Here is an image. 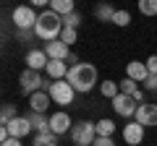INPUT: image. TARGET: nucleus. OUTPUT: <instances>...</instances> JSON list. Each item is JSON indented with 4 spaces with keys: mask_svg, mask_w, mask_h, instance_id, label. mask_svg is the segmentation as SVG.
<instances>
[{
    "mask_svg": "<svg viewBox=\"0 0 157 146\" xmlns=\"http://www.w3.org/2000/svg\"><path fill=\"white\" fill-rule=\"evenodd\" d=\"M66 81L78 91V94H86V91H92L94 84H97V68L92 65V63H78V65H73L71 71H68Z\"/></svg>",
    "mask_w": 157,
    "mask_h": 146,
    "instance_id": "obj_1",
    "label": "nucleus"
},
{
    "mask_svg": "<svg viewBox=\"0 0 157 146\" xmlns=\"http://www.w3.org/2000/svg\"><path fill=\"white\" fill-rule=\"evenodd\" d=\"M60 31H63V18L58 16V13L52 11H42L37 18V26H34V37H39V39L45 42H55L60 39Z\"/></svg>",
    "mask_w": 157,
    "mask_h": 146,
    "instance_id": "obj_2",
    "label": "nucleus"
},
{
    "mask_svg": "<svg viewBox=\"0 0 157 146\" xmlns=\"http://www.w3.org/2000/svg\"><path fill=\"white\" fill-rule=\"evenodd\" d=\"M18 84H21V91H24V94L32 97V94H37V91H47L52 81H45L39 71L26 68V71H21V76H18Z\"/></svg>",
    "mask_w": 157,
    "mask_h": 146,
    "instance_id": "obj_3",
    "label": "nucleus"
},
{
    "mask_svg": "<svg viewBox=\"0 0 157 146\" xmlns=\"http://www.w3.org/2000/svg\"><path fill=\"white\" fill-rule=\"evenodd\" d=\"M68 136H71V141L76 146H92L97 141V125L89 123V120H78V123H73Z\"/></svg>",
    "mask_w": 157,
    "mask_h": 146,
    "instance_id": "obj_4",
    "label": "nucleus"
},
{
    "mask_svg": "<svg viewBox=\"0 0 157 146\" xmlns=\"http://www.w3.org/2000/svg\"><path fill=\"white\" fill-rule=\"evenodd\" d=\"M13 26L18 29V31H34V26H37V18L39 13H34L32 5H18L16 11H13Z\"/></svg>",
    "mask_w": 157,
    "mask_h": 146,
    "instance_id": "obj_5",
    "label": "nucleus"
},
{
    "mask_svg": "<svg viewBox=\"0 0 157 146\" xmlns=\"http://www.w3.org/2000/svg\"><path fill=\"white\" fill-rule=\"evenodd\" d=\"M47 94H50V99L55 102V104H71L73 97H76V89L63 78V81H52L50 89H47Z\"/></svg>",
    "mask_w": 157,
    "mask_h": 146,
    "instance_id": "obj_6",
    "label": "nucleus"
},
{
    "mask_svg": "<svg viewBox=\"0 0 157 146\" xmlns=\"http://www.w3.org/2000/svg\"><path fill=\"white\" fill-rule=\"evenodd\" d=\"M136 110H139V104H136L134 97L118 94L115 99H113V112L121 115V118H136Z\"/></svg>",
    "mask_w": 157,
    "mask_h": 146,
    "instance_id": "obj_7",
    "label": "nucleus"
},
{
    "mask_svg": "<svg viewBox=\"0 0 157 146\" xmlns=\"http://www.w3.org/2000/svg\"><path fill=\"white\" fill-rule=\"evenodd\" d=\"M136 123L144 125V128L157 125V104H149V102L139 104V110H136Z\"/></svg>",
    "mask_w": 157,
    "mask_h": 146,
    "instance_id": "obj_8",
    "label": "nucleus"
},
{
    "mask_svg": "<svg viewBox=\"0 0 157 146\" xmlns=\"http://www.w3.org/2000/svg\"><path fill=\"white\" fill-rule=\"evenodd\" d=\"M73 123H71V115L68 112H55L50 115V130L55 136H63V133H71Z\"/></svg>",
    "mask_w": 157,
    "mask_h": 146,
    "instance_id": "obj_9",
    "label": "nucleus"
},
{
    "mask_svg": "<svg viewBox=\"0 0 157 146\" xmlns=\"http://www.w3.org/2000/svg\"><path fill=\"white\" fill-rule=\"evenodd\" d=\"M6 128H8V133H11V138H18V141L34 130V128H32V123H29V118H21V115H18L16 120H11Z\"/></svg>",
    "mask_w": 157,
    "mask_h": 146,
    "instance_id": "obj_10",
    "label": "nucleus"
},
{
    "mask_svg": "<svg viewBox=\"0 0 157 146\" xmlns=\"http://www.w3.org/2000/svg\"><path fill=\"white\" fill-rule=\"evenodd\" d=\"M45 52H47L50 60H68V57H71V47H68L66 42H60V39L47 42V45H45Z\"/></svg>",
    "mask_w": 157,
    "mask_h": 146,
    "instance_id": "obj_11",
    "label": "nucleus"
},
{
    "mask_svg": "<svg viewBox=\"0 0 157 146\" xmlns=\"http://www.w3.org/2000/svg\"><path fill=\"white\" fill-rule=\"evenodd\" d=\"M123 141L128 146H139L144 141V125H139L136 120L128 123V125H123Z\"/></svg>",
    "mask_w": 157,
    "mask_h": 146,
    "instance_id": "obj_12",
    "label": "nucleus"
},
{
    "mask_svg": "<svg viewBox=\"0 0 157 146\" xmlns=\"http://www.w3.org/2000/svg\"><path fill=\"white\" fill-rule=\"evenodd\" d=\"M126 78H134L136 84H144V81L149 78L147 63H141V60H131L128 65H126Z\"/></svg>",
    "mask_w": 157,
    "mask_h": 146,
    "instance_id": "obj_13",
    "label": "nucleus"
},
{
    "mask_svg": "<svg viewBox=\"0 0 157 146\" xmlns=\"http://www.w3.org/2000/svg\"><path fill=\"white\" fill-rule=\"evenodd\" d=\"M50 65V57H47L45 50H29L26 52V68L32 71H42V68Z\"/></svg>",
    "mask_w": 157,
    "mask_h": 146,
    "instance_id": "obj_14",
    "label": "nucleus"
},
{
    "mask_svg": "<svg viewBox=\"0 0 157 146\" xmlns=\"http://www.w3.org/2000/svg\"><path fill=\"white\" fill-rule=\"evenodd\" d=\"M45 71H47V76H50V81H63L71 68H68L66 60H50V65H47Z\"/></svg>",
    "mask_w": 157,
    "mask_h": 146,
    "instance_id": "obj_15",
    "label": "nucleus"
},
{
    "mask_svg": "<svg viewBox=\"0 0 157 146\" xmlns=\"http://www.w3.org/2000/svg\"><path fill=\"white\" fill-rule=\"evenodd\" d=\"M50 94L47 91H37V94L29 97V107H32V112H47V107H50Z\"/></svg>",
    "mask_w": 157,
    "mask_h": 146,
    "instance_id": "obj_16",
    "label": "nucleus"
},
{
    "mask_svg": "<svg viewBox=\"0 0 157 146\" xmlns=\"http://www.w3.org/2000/svg\"><path fill=\"white\" fill-rule=\"evenodd\" d=\"M26 118H29V123H32V128L37 130V133H45V130H50V118H47L45 112H29Z\"/></svg>",
    "mask_w": 157,
    "mask_h": 146,
    "instance_id": "obj_17",
    "label": "nucleus"
},
{
    "mask_svg": "<svg viewBox=\"0 0 157 146\" xmlns=\"http://www.w3.org/2000/svg\"><path fill=\"white\" fill-rule=\"evenodd\" d=\"M50 11L52 13H58V16H68V13H73L76 8H73V3L71 0H50Z\"/></svg>",
    "mask_w": 157,
    "mask_h": 146,
    "instance_id": "obj_18",
    "label": "nucleus"
},
{
    "mask_svg": "<svg viewBox=\"0 0 157 146\" xmlns=\"http://www.w3.org/2000/svg\"><path fill=\"white\" fill-rule=\"evenodd\" d=\"M32 146H58V136L52 130H45V133H37L34 136V144Z\"/></svg>",
    "mask_w": 157,
    "mask_h": 146,
    "instance_id": "obj_19",
    "label": "nucleus"
},
{
    "mask_svg": "<svg viewBox=\"0 0 157 146\" xmlns=\"http://www.w3.org/2000/svg\"><path fill=\"white\" fill-rule=\"evenodd\" d=\"M100 94H102V97H107V99L113 102L118 94H121V86H118L115 81H102V84H100Z\"/></svg>",
    "mask_w": 157,
    "mask_h": 146,
    "instance_id": "obj_20",
    "label": "nucleus"
},
{
    "mask_svg": "<svg viewBox=\"0 0 157 146\" xmlns=\"http://www.w3.org/2000/svg\"><path fill=\"white\" fill-rule=\"evenodd\" d=\"M94 125H97V136H102V138H113V133H115V123H113V120L102 118L100 123H94Z\"/></svg>",
    "mask_w": 157,
    "mask_h": 146,
    "instance_id": "obj_21",
    "label": "nucleus"
},
{
    "mask_svg": "<svg viewBox=\"0 0 157 146\" xmlns=\"http://www.w3.org/2000/svg\"><path fill=\"white\" fill-rule=\"evenodd\" d=\"M115 13H118V11H115L113 5H107V3H105V5H97V8H94V16L100 18V21H110V24H113Z\"/></svg>",
    "mask_w": 157,
    "mask_h": 146,
    "instance_id": "obj_22",
    "label": "nucleus"
},
{
    "mask_svg": "<svg viewBox=\"0 0 157 146\" xmlns=\"http://www.w3.org/2000/svg\"><path fill=\"white\" fill-rule=\"evenodd\" d=\"M18 112H16V104H3V112H0V123L8 125L11 120H16Z\"/></svg>",
    "mask_w": 157,
    "mask_h": 146,
    "instance_id": "obj_23",
    "label": "nucleus"
},
{
    "mask_svg": "<svg viewBox=\"0 0 157 146\" xmlns=\"http://www.w3.org/2000/svg\"><path fill=\"white\" fill-rule=\"evenodd\" d=\"M118 86H121V94H126V97H134L136 91H139V84H136L134 78H123Z\"/></svg>",
    "mask_w": 157,
    "mask_h": 146,
    "instance_id": "obj_24",
    "label": "nucleus"
},
{
    "mask_svg": "<svg viewBox=\"0 0 157 146\" xmlns=\"http://www.w3.org/2000/svg\"><path fill=\"white\" fill-rule=\"evenodd\" d=\"M139 11L144 16H157V0H139Z\"/></svg>",
    "mask_w": 157,
    "mask_h": 146,
    "instance_id": "obj_25",
    "label": "nucleus"
},
{
    "mask_svg": "<svg viewBox=\"0 0 157 146\" xmlns=\"http://www.w3.org/2000/svg\"><path fill=\"white\" fill-rule=\"evenodd\" d=\"M78 24H81V13H68V16H63V26L66 29H78Z\"/></svg>",
    "mask_w": 157,
    "mask_h": 146,
    "instance_id": "obj_26",
    "label": "nucleus"
},
{
    "mask_svg": "<svg viewBox=\"0 0 157 146\" xmlns=\"http://www.w3.org/2000/svg\"><path fill=\"white\" fill-rule=\"evenodd\" d=\"M76 37H78L76 29H66V26H63V31H60V42H66V45L71 47L73 42H76Z\"/></svg>",
    "mask_w": 157,
    "mask_h": 146,
    "instance_id": "obj_27",
    "label": "nucleus"
},
{
    "mask_svg": "<svg viewBox=\"0 0 157 146\" xmlns=\"http://www.w3.org/2000/svg\"><path fill=\"white\" fill-rule=\"evenodd\" d=\"M113 24H115V26H128L131 24V13L128 11H118L115 18H113Z\"/></svg>",
    "mask_w": 157,
    "mask_h": 146,
    "instance_id": "obj_28",
    "label": "nucleus"
},
{
    "mask_svg": "<svg viewBox=\"0 0 157 146\" xmlns=\"http://www.w3.org/2000/svg\"><path fill=\"white\" fill-rule=\"evenodd\" d=\"M147 71H149V76H157V55L147 57Z\"/></svg>",
    "mask_w": 157,
    "mask_h": 146,
    "instance_id": "obj_29",
    "label": "nucleus"
},
{
    "mask_svg": "<svg viewBox=\"0 0 157 146\" xmlns=\"http://www.w3.org/2000/svg\"><path fill=\"white\" fill-rule=\"evenodd\" d=\"M144 89H149V91H157V76H149V78L144 81Z\"/></svg>",
    "mask_w": 157,
    "mask_h": 146,
    "instance_id": "obj_30",
    "label": "nucleus"
},
{
    "mask_svg": "<svg viewBox=\"0 0 157 146\" xmlns=\"http://www.w3.org/2000/svg\"><path fill=\"white\" fill-rule=\"evenodd\" d=\"M92 146H115V141H113V138H102V136H97V141H94Z\"/></svg>",
    "mask_w": 157,
    "mask_h": 146,
    "instance_id": "obj_31",
    "label": "nucleus"
},
{
    "mask_svg": "<svg viewBox=\"0 0 157 146\" xmlns=\"http://www.w3.org/2000/svg\"><path fill=\"white\" fill-rule=\"evenodd\" d=\"M0 146H21V141H18V138H11V141H6V144H0Z\"/></svg>",
    "mask_w": 157,
    "mask_h": 146,
    "instance_id": "obj_32",
    "label": "nucleus"
}]
</instances>
